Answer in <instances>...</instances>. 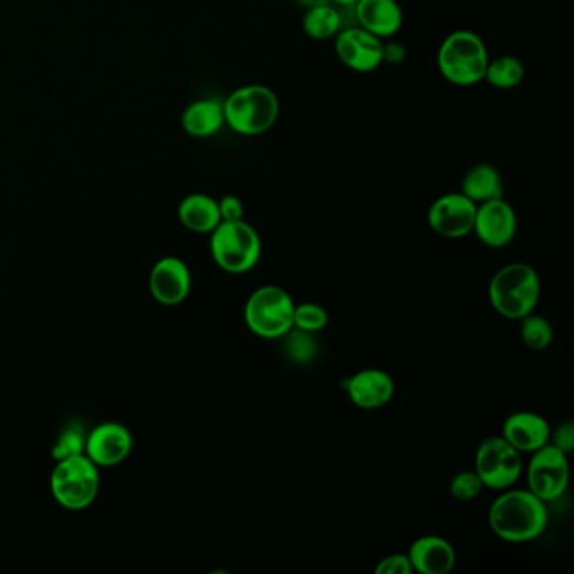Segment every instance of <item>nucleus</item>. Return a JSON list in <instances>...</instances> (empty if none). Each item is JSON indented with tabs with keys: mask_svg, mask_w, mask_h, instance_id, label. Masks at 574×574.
Returning a JSON list of instances; mask_svg holds the SVG:
<instances>
[{
	"mask_svg": "<svg viewBox=\"0 0 574 574\" xmlns=\"http://www.w3.org/2000/svg\"><path fill=\"white\" fill-rule=\"evenodd\" d=\"M489 525L497 538L508 543L538 540L547 525L546 502L529 489H508L490 505Z\"/></svg>",
	"mask_w": 574,
	"mask_h": 574,
	"instance_id": "f257e3e1",
	"label": "nucleus"
},
{
	"mask_svg": "<svg viewBox=\"0 0 574 574\" xmlns=\"http://www.w3.org/2000/svg\"><path fill=\"white\" fill-rule=\"evenodd\" d=\"M226 127L241 137H258L275 127L280 118V100L272 88L258 83L240 86L225 100Z\"/></svg>",
	"mask_w": 574,
	"mask_h": 574,
	"instance_id": "f03ea898",
	"label": "nucleus"
},
{
	"mask_svg": "<svg viewBox=\"0 0 574 574\" xmlns=\"http://www.w3.org/2000/svg\"><path fill=\"white\" fill-rule=\"evenodd\" d=\"M489 60L482 38L470 29H458L441 41L437 66L450 85L469 88L483 82Z\"/></svg>",
	"mask_w": 574,
	"mask_h": 574,
	"instance_id": "7ed1b4c3",
	"label": "nucleus"
},
{
	"mask_svg": "<svg viewBox=\"0 0 574 574\" xmlns=\"http://www.w3.org/2000/svg\"><path fill=\"white\" fill-rule=\"evenodd\" d=\"M540 296V275L531 264H505L489 283L490 305L509 321H521L532 314Z\"/></svg>",
	"mask_w": 574,
	"mask_h": 574,
	"instance_id": "20e7f679",
	"label": "nucleus"
},
{
	"mask_svg": "<svg viewBox=\"0 0 574 574\" xmlns=\"http://www.w3.org/2000/svg\"><path fill=\"white\" fill-rule=\"evenodd\" d=\"M50 489L61 508L85 511L98 497L100 469L85 453L58 460L51 472Z\"/></svg>",
	"mask_w": 574,
	"mask_h": 574,
	"instance_id": "39448f33",
	"label": "nucleus"
},
{
	"mask_svg": "<svg viewBox=\"0 0 574 574\" xmlns=\"http://www.w3.org/2000/svg\"><path fill=\"white\" fill-rule=\"evenodd\" d=\"M212 260L225 272L241 275L257 267L261 258V238L250 222L221 221L209 241Z\"/></svg>",
	"mask_w": 574,
	"mask_h": 574,
	"instance_id": "423d86ee",
	"label": "nucleus"
},
{
	"mask_svg": "<svg viewBox=\"0 0 574 574\" xmlns=\"http://www.w3.org/2000/svg\"><path fill=\"white\" fill-rule=\"evenodd\" d=\"M295 302L276 285L254 290L244 303V322L251 334L261 338H282L293 327Z\"/></svg>",
	"mask_w": 574,
	"mask_h": 574,
	"instance_id": "0eeeda50",
	"label": "nucleus"
},
{
	"mask_svg": "<svg viewBox=\"0 0 574 574\" xmlns=\"http://www.w3.org/2000/svg\"><path fill=\"white\" fill-rule=\"evenodd\" d=\"M473 470L483 487L508 490L522 473L521 453L502 437H489L477 448Z\"/></svg>",
	"mask_w": 574,
	"mask_h": 574,
	"instance_id": "6e6552de",
	"label": "nucleus"
},
{
	"mask_svg": "<svg viewBox=\"0 0 574 574\" xmlns=\"http://www.w3.org/2000/svg\"><path fill=\"white\" fill-rule=\"evenodd\" d=\"M528 489L543 502H554L566 492L570 483V463L567 455L547 443L540 450L532 451L529 460Z\"/></svg>",
	"mask_w": 574,
	"mask_h": 574,
	"instance_id": "1a4fd4ad",
	"label": "nucleus"
},
{
	"mask_svg": "<svg viewBox=\"0 0 574 574\" xmlns=\"http://www.w3.org/2000/svg\"><path fill=\"white\" fill-rule=\"evenodd\" d=\"M334 48L338 61L354 73H373L385 63V41L359 25L341 29L335 35Z\"/></svg>",
	"mask_w": 574,
	"mask_h": 574,
	"instance_id": "9d476101",
	"label": "nucleus"
},
{
	"mask_svg": "<svg viewBox=\"0 0 574 574\" xmlns=\"http://www.w3.org/2000/svg\"><path fill=\"white\" fill-rule=\"evenodd\" d=\"M477 205L458 192H448L435 199L428 209V225L435 233L448 240H458L473 231Z\"/></svg>",
	"mask_w": 574,
	"mask_h": 574,
	"instance_id": "9b49d317",
	"label": "nucleus"
},
{
	"mask_svg": "<svg viewBox=\"0 0 574 574\" xmlns=\"http://www.w3.org/2000/svg\"><path fill=\"white\" fill-rule=\"evenodd\" d=\"M134 448V438L125 425L105 421L86 435L85 455L98 469L121 466Z\"/></svg>",
	"mask_w": 574,
	"mask_h": 574,
	"instance_id": "f8f14e48",
	"label": "nucleus"
},
{
	"mask_svg": "<svg viewBox=\"0 0 574 574\" xmlns=\"http://www.w3.org/2000/svg\"><path fill=\"white\" fill-rule=\"evenodd\" d=\"M192 275L186 261L177 257H164L152 267L148 275L150 295L166 307H176L189 296Z\"/></svg>",
	"mask_w": 574,
	"mask_h": 574,
	"instance_id": "ddd939ff",
	"label": "nucleus"
},
{
	"mask_svg": "<svg viewBox=\"0 0 574 574\" xmlns=\"http://www.w3.org/2000/svg\"><path fill=\"white\" fill-rule=\"evenodd\" d=\"M472 233H476L486 247H508L518 233V216L514 208L504 198L477 206Z\"/></svg>",
	"mask_w": 574,
	"mask_h": 574,
	"instance_id": "4468645a",
	"label": "nucleus"
},
{
	"mask_svg": "<svg viewBox=\"0 0 574 574\" xmlns=\"http://www.w3.org/2000/svg\"><path fill=\"white\" fill-rule=\"evenodd\" d=\"M351 401L361 409H377L395 396V380L383 369H363L346 380Z\"/></svg>",
	"mask_w": 574,
	"mask_h": 574,
	"instance_id": "2eb2a0df",
	"label": "nucleus"
},
{
	"mask_svg": "<svg viewBox=\"0 0 574 574\" xmlns=\"http://www.w3.org/2000/svg\"><path fill=\"white\" fill-rule=\"evenodd\" d=\"M551 425L538 413L518 411L509 416L501 437L519 453H532L550 443Z\"/></svg>",
	"mask_w": 574,
	"mask_h": 574,
	"instance_id": "dca6fc26",
	"label": "nucleus"
},
{
	"mask_svg": "<svg viewBox=\"0 0 574 574\" xmlns=\"http://www.w3.org/2000/svg\"><path fill=\"white\" fill-rule=\"evenodd\" d=\"M354 12L359 28L383 41L395 38L405 22L398 0H357Z\"/></svg>",
	"mask_w": 574,
	"mask_h": 574,
	"instance_id": "f3484780",
	"label": "nucleus"
},
{
	"mask_svg": "<svg viewBox=\"0 0 574 574\" xmlns=\"http://www.w3.org/2000/svg\"><path fill=\"white\" fill-rule=\"evenodd\" d=\"M413 571L421 574H447L457 563L455 547L440 535H424L409 546Z\"/></svg>",
	"mask_w": 574,
	"mask_h": 574,
	"instance_id": "a211bd4d",
	"label": "nucleus"
},
{
	"mask_svg": "<svg viewBox=\"0 0 574 574\" xmlns=\"http://www.w3.org/2000/svg\"><path fill=\"white\" fill-rule=\"evenodd\" d=\"M225 125V103L216 96L196 100L180 115V127L192 138L215 137Z\"/></svg>",
	"mask_w": 574,
	"mask_h": 574,
	"instance_id": "6ab92c4d",
	"label": "nucleus"
},
{
	"mask_svg": "<svg viewBox=\"0 0 574 574\" xmlns=\"http://www.w3.org/2000/svg\"><path fill=\"white\" fill-rule=\"evenodd\" d=\"M177 218L184 228L198 234H211L221 222L218 201L202 192L186 196L177 206Z\"/></svg>",
	"mask_w": 574,
	"mask_h": 574,
	"instance_id": "aec40b11",
	"label": "nucleus"
},
{
	"mask_svg": "<svg viewBox=\"0 0 574 574\" xmlns=\"http://www.w3.org/2000/svg\"><path fill=\"white\" fill-rule=\"evenodd\" d=\"M460 192L477 206L504 198L501 173L492 164H476L463 176Z\"/></svg>",
	"mask_w": 574,
	"mask_h": 574,
	"instance_id": "412c9836",
	"label": "nucleus"
},
{
	"mask_svg": "<svg viewBox=\"0 0 574 574\" xmlns=\"http://www.w3.org/2000/svg\"><path fill=\"white\" fill-rule=\"evenodd\" d=\"M302 29L314 41H327L335 38L342 29V18L334 4H321L309 8L302 18Z\"/></svg>",
	"mask_w": 574,
	"mask_h": 574,
	"instance_id": "4be33fe9",
	"label": "nucleus"
},
{
	"mask_svg": "<svg viewBox=\"0 0 574 574\" xmlns=\"http://www.w3.org/2000/svg\"><path fill=\"white\" fill-rule=\"evenodd\" d=\"M524 63L512 54H502L495 60H489L483 82L497 90H512L524 82Z\"/></svg>",
	"mask_w": 574,
	"mask_h": 574,
	"instance_id": "5701e85b",
	"label": "nucleus"
},
{
	"mask_svg": "<svg viewBox=\"0 0 574 574\" xmlns=\"http://www.w3.org/2000/svg\"><path fill=\"white\" fill-rule=\"evenodd\" d=\"M282 341L286 359L292 361L296 366H307L317 359L319 342L314 332L292 327L283 335Z\"/></svg>",
	"mask_w": 574,
	"mask_h": 574,
	"instance_id": "b1692460",
	"label": "nucleus"
},
{
	"mask_svg": "<svg viewBox=\"0 0 574 574\" xmlns=\"http://www.w3.org/2000/svg\"><path fill=\"white\" fill-rule=\"evenodd\" d=\"M553 327L546 319L541 315H525L521 319V338L525 346L532 351H544L551 346L553 342Z\"/></svg>",
	"mask_w": 574,
	"mask_h": 574,
	"instance_id": "393cba45",
	"label": "nucleus"
},
{
	"mask_svg": "<svg viewBox=\"0 0 574 574\" xmlns=\"http://www.w3.org/2000/svg\"><path fill=\"white\" fill-rule=\"evenodd\" d=\"M86 435H88V431L82 424L71 421L58 437L56 443L51 450V457L58 462V460H64V458L85 453Z\"/></svg>",
	"mask_w": 574,
	"mask_h": 574,
	"instance_id": "a878e982",
	"label": "nucleus"
},
{
	"mask_svg": "<svg viewBox=\"0 0 574 574\" xmlns=\"http://www.w3.org/2000/svg\"><path fill=\"white\" fill-rule=\"evenodd\" d=\"M328 324V314L319 303H300L295 305L293 312V327L302 328V331L317 332L324 331Z\"/></svg>",
	"mask_w": 574,
	"mask_h": 574,
	"instance_id": "bb28decb",
	"label": "nucleus"
},
{
	"mask_svg": "<svg viewBox=\"0 0 574 574\" xmlns=\"http://www.w3.org/2000/svg\"><path fill=\"white\" fill-rule=\"evenodd\" d=\"M482 480L477 476L476 470L472 472H460L450 480V493L457 501L469 502L477 499L482 492Z\"/></svg>",
	"mask_w": 574,
	"mask_h": 574,
	"instance_id": "cd10ccee",
	"label": "nucleus"
},
{
	"mask_svg": "<svg viewBox=\"0 0 574 574\" xmlns=\"http://www.w3.org/2000/svg\"><path fill=\"white\" fill-rule=\"evenodd\" d=\"M550 443L556 447L563 453L570 455L574 450V424L573 421H563L551 430Z\"/></svg>",
	"mask_w": 574,
	"mask_h": 574,
	"instance_id": "c85d7f7f",
	"label": "nucleus"
},
{
	"mask_svg": "<svg viewBox=\"0 0 574 574\" xmlns=\"http://www.w3.org/2000/svg\"><path fill=\"white\" fill-rule=\"evenodd\" d=\"M413 566L408 554H392L380 560L376 566V574H411Z\"/></svg>",
	"mask_w": 574,
	"mask_h": 574,
	"instance_id": "c756f323",
	"label": "nucleus"
},
{
	"mask_svg": "<svg viewBox=\"0 0 574 574\" xmlns=\"http://www.w3.org/2000/svg\"><path fill=\"white\" fill-rule=\"evenodd\" d=\"M221 221H240L244 216V206L238 196L226 195L218 201Z\"/></svg>",
	"mask_w": 574,
	"mask_h": 574,
	"instance_id": "7c9ffc66",
	"label": "nucleus"
},
{
	"mask_svg": "<svg viewBox=\"0 0 574 574\" xmlns=\"http://www.w3.org/2000/svg\"><path fill=\"white\" fill-rule=\"evenodd\" d=\"M406 58V50L398 43H385V63H401Z\"/></svg>",
	"mask_w": 574,
	"mask_h": 574,
	"instance_id": "2f4dec72",
	"label": "nucleus"
},
{
	"mask_svg": "<svg viewBox=\"0 0 574 574\" xmlns=\"http://www.w3.org/2000/svg\"><path fill=\"white\" fill-rule=\"evenodd\" d=\"M300 4L305 8H315V6L328 4V0H299Z\"/></svg>",
	"mask_w": 574,
	"mask_h": 574,
	"instance_id": "473e14b6",
	"label": "nucleus"
},
{
	"mask_svg": "<svg viewBox=\"0 0 574 574\" xmlns=\"http://www.w3.org/2000/svg\"><path fill=\"white\" fill-rule=\"evenodd\" d=\"M331 4L341 6V8H354L357 0H328Z\"/></svg>",
	"mask_w": 574,
	"mask_h": 574,
	"instance_id": "72a5a7b5",
	"label": "nucleus"
}]
</instances>
